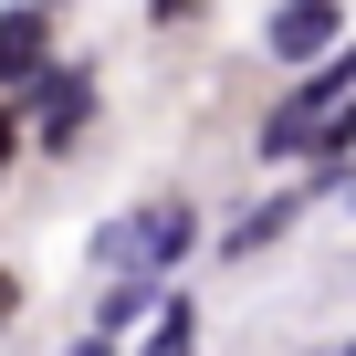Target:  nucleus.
<instances>
[{"mask_svg":"<svg viewBox=\"0 0 356 356\" xmlns=\"http://www.w3.org/2000/svg\"><path fill=\"white\" fill-rule=\"evenodd\" d=\"M346 95H356V42H346V53H325V63H314V74L262 115V157H314V136L335 126V105H346Z\"/></svg>","mask_w":356,"mask_h":356,"instance_id":"obj_2","label":"nucleus"},{"mask_svg":"<svg viewBox=\"0 0 356 356\" xmlns=\"http://www.w3.org/2000/svg\"><path fill=\"white\" fill-rule=\"evenodd\" d=\"M346 22H356L346 0H283V11L262 22V42H273V63H283V74H314L325 53H346Z\"/></svg>","mask_w":356,"mask_h":356,"instance_id":"obj_3","label":"nucleus"},{"mask_svg":"<svg viewBox=\"0 0 356 356\" xmlns=\"http://www.w3.org/2000/svg\"><path fill=\"white\" fill-rule=\"evenodd\" d=\"M84 115H95V63H53V74L22 95V126H32L42 147H74Z\"/></svg>","mask_w":356,"mask_h":356,"instance_id":"obj_4","label":"nucleus"},{"mask_svg":"<svg viewBox=\"0 0 356 356\" xmlns=\"http://www.w3.org/2000/svg\"><path fill=\"white\" fill-rule=\"evenodd\" d=\"M136 314H147V283H115V293H105V304H95V335H126V325H136Z\"/></svg>","mask_w":356,"mask_h":356,"instance_id":"obj_8","label":"nucleus"},{"mask_svg":"<svg viewBox=\"0 0 356 356\" xmlns=\"http://www.w3.org/2000/svg\"><path fill=\"white\" fill-rule=\"evenodd\" d=\"M189 241H200L189 200H136V210H115V220L95 231V262H105L115 283H157L168 262H189Z\"/></svg>","mask_w":356,"mask_h":356,"instance_id":"obj_1","label":"nucleus"},{"mask_svg":"<svg viewBox=\"0 0 356 356\" xmlns=\"http://www.w3.org/2000/svg\"><path fill=\"white\" fill-rule=\"evenodd\" d=\"M293 210H304V189H283V200H252V210L220 231V262H252L262 241H283V231H293Z\"/></svg>","mask_w":356,"mask_h":356,"instance_id":"obj_6","label":"nucleus"},{"mask_svg":"<svg viewBox=\"0 0 356 356\" xmlns=\"http://www.w3.org/2000/svg\"><path fill=\"white\" fill-rule=\"evenodd\" d=\"M200 11V0H147V22H189Z\"/></svg>","mask_w":356,"mask_h":356,"instance_id":"obj_9","label":"nucleus"},{"mask_svg":"<svg viewBox=\"0 0 356 356\" xmlns=\"http://www.w3.org/2000/svg\"><path fill=\"white\" fill-rule=\"evenodd\" d=\"M74 356H115V335H84V346H74Z\"/></svg>","mask_w":356,"mask_h":356,"instance_id":"obj_10","label":"nucleus"},{"mask_svg":"<svg viewBox=\"0 0 356 356\" xmlns=\"http://www.w3.org/2000/svg\"><path fill=\"white\" fill-rule=\"evenodd\" d=\"M346 356H356V346H346Z\"/></svg>","mask_w":356,"mask_h":356,"instance_id":"obj_13","label":"nucleus"},{"mask_svg":"<svg viewBox=\"0 0 356 356\" xmlns=\"http://www.w3.org/2000/svg\"><path fill=\"white\" fill-rule=\"evenodd\" d=\"M147 356H200V304L189 293H168L157 325H147Z\"/></svg>","mask_w":356,"mask_h":356,"instance_id":"obj_7","label":"nucleus"},{"mask_svg":"<svg viewBox=\"0 0 356 356\" xmlns=\"http://www.w3.org/2000/svg\"><path fill=\"white\" fill-rule=\"evenodd\" d=\"M53 74V11H32V0H11V11H0V95H32Z\"/></svg>","mask_w":356,"mask_h":356,"instance_id":"obj_5","label":"nucleus"},{"mask_svg":"<svg viewBox=\"0 0 356 356\" xmlns=\"http://www.w3.org/2000/svg\"><path fill=\"white\" fill-rule=\"evenodd\" d=\"M32 11H74V0H32Z\"/></svg>","mask_w":356,"mask_h":356,"instance_id":"obj_12","label":"nucleus"},{"mask_svg":"<svg viewBox=\"0 0 356 356\" xmlns=\"http://www.w3.org/2000/svg\"><path fill=\"white\" fill-rule=\"evenodd\" d=\"M11 304H22V283H11V273H0V314H11Z\"/></svg>","mask_w":356,"mask_h":356,"instance_id":"obj_11","label":"nucleus"}]
</instances>
